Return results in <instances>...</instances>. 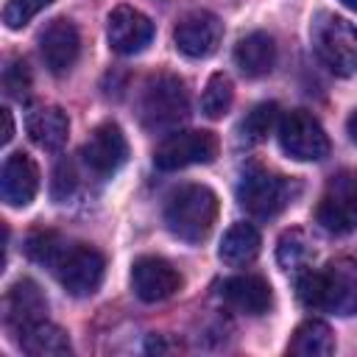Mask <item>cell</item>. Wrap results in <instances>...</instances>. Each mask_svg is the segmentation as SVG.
Segmentation results:
<instances>
[{"instance_id":"cell-1","label":"cell","mask_w":357,"mask_h":357,"mask_svg":"<svg viewBox=\"0 0 357 357\" xmlns=\"http://www.w3.org/2000/svg\"><path fill=\"white\" fill-rule=\"evenodd\" d=\"M296 293L307 310L354 315L357 312V262L349 257H337L324 271L304 268L296 279Z\"/></svg>"},{"instance_id":"cell-2","label":"cell","mask_w":357,"mask_h":357,"mask_svg":"<svg viewBox=\"0 0 357 357\" xmlns=\"http://www.w3.org/2000/svg\"><path fill=\"white\" fill-rule=\"evenodd\" d=\"M218 220V195L204 184H184L167 195L165 223L184 243H201L209 237Z\"/></svg>"},{"instance_id":"cell-3","label":"cell","mask_w":357,"mask_h":357,"mask_svg":"<svg viewBox=\"0 0 357 357\" xmlns=\"http://www.w3.org/2000/svg\"><path fill=\"white\" fill-rule=\"evenodd\" d=\"M310 39L318 61L329 73L340 78L357 73V28L349 20L332 11H318L310 25Z\"/></svg>"},{"instance_id":"cell-4","label":"cell","mask_w":357,"mask_h":357,"mask_svg":"<svg viewBox=\"0 0 357 357\" xmlns=\"http://www.w3.org/2000/svg\"><path fill=\"white\" fill-rule=\"evenodd\" d=\"M190 114V95L178 75L156 73L139 95V120L151 131H170Z\"/></svg>"},{"instance_id":"cell-5","label":"cell","mask_w":357,"mask_h":357,"mask_svg":"<svg viewBox=\"0 0 357 357\" xmlns=\"http://www.w3.org/2000/svg\"><path fill=\"white\" fill-rule=\"evenodd\" d=\"M47 271L59 279V284L70 296L84 298L100 287L103 273H106V259L98 248H92L86 243L61 240V245L56 248V254L47 262Z\"/></svg>"},{"instance_id":"cell-6","label":"cell","mask_w":357,"mask_h":357,"mask_svg":"<svg viewBox=\"0 0 357 357\" xmlns=\"http://www.w3.org/2000/svg\"><path fill=\"white\" fill-rule=\"evenodd\" d=\"M293 192H296V187L284 176L271 173L268 167H259V165L245 167L237 181V201L254 218L279 215L293 201Z\"/></svg>"},{"instance_id":"cell-7","label":"cell","mask_w":357,"mask_h":357,"mask_svg":"<svg viewBox=\"0 0 357 357\" xmlns=\"http://www.w3.org/2000/svg\"><path fill=\"white\" fill-rule=\"evenodd\" d=\"M315 220L332 234L357 229V170H343L326 181L315 206Z\"/></svg>"},{"instance_id":"cell-8","label":"cell","mask_w":357,"mask_h":357,"mask_svg":"<svg viewBox=\"0 0 357 357\" xmlns=\"http://www.w3.org/2000/svg\"><path fill=\"white\" fill-rule=\"evenodd\" d=\"M276 137L282 151L298 162H318L329 153V137L324 126L304 109H293L279 117Z\"/></svg>"},{"instance_id":"cell-9","label":"cell","mask_w":357,"mask_h":357,"mask_svg":"<svg viewBox=\"0 0 357 357\" xmlns=\"http://www.w3.org/2000/svg\"><path fill=\"white\" fill-rule=\"evenodd\" d=\"M218 156V137L212 131H173L153 151V165L159 170H181L190 165H209Z\"/></svg>"},{"instance_id":"cell-10","label":"cell","mask_w":357,"mask_h":357,"mask_svg":"<svg viewBox=\"0 0 357 357\" xmlns=\"http://www.w3.org/2000/svg\"><path fill=\"white\" fill-rule=\"evenodd\" d=\"M223 36V22L212 11H190L173 28L176 50L190 59H206L218 50Z\"/></svg>"},{"instance_id":"cell-11","label":"cell","mask_w":357,"mask_h":357,"mask_svg":"<svg viewBox=\"0 0 357 357\" xmlns=\"http://www.w3.org/2000/svg\"><path fill=\"white\" fill-rule=\"evenodd\" d=\"M84 165L98 176L117 173L128 159V142L117 123H100L81 148Z\"/></svg>"},{"instance_id":"cell-12","label":"cell","mask_w":357,"mask_h":357,"mask_svg":"<svg viewBox=\"0 0 357 357\" xmlns=\"http://www.w3.org/2000/svg\"><path fill=\"white\" fill-rule=\"evenodd\" d=\"M106 36L109 47L120 56H134L142 53L151 39H153V22L134 6H117L109 14L106 22Z\"/></svg>"},{"instance_id":"cell-13","label":"cell","mask_w":357,"mask_h":357,"mask_svg":"<svg viewBox=\"0 0 357 357\" xmlns=\"http://www.w3.org/2000/svg\"><path fill=\"white\" fill-rule=\"evenodd\" d=\"M131 287L139 301L156 304L181 287V273L162 257H139L131 265Z\"/></svg>"},{"instance_id":"cell-14","label":"cell","mask_w":357,"mask_h":357,"mask_svg":"<svg viewBox=\"0 0 357 357\" xmlns=\"http://www.w3.org/2000/svg\"><path fill=\"white\" fill-rule=\"evenodd\" d=\"M39 53L45 59V67L56 75L67 73L81 53V36L78 28L67 20V17H56L45 25V31L39 33Z\"/></svg>"},{"instance_id":"cell-15","label":"cell","mask_w":357,"mask_h":357,"mask_svg":"<svg viewBox=\"0 0 357 357\" xmlns=\"http://www.w3.org/2000/svg\"><path fill=\"white\" fill-rule=\"evenodd\" d=\"M36 190H39V167H36V162L22 151L6 156L3 173H0L3 201L8 206H28L36 198Z\"/></svg>"},{"instance_id":"cell-16","label":"cell","mask_w":357,"mask_h":357,"mask_svg":"<svg viewBox=\"0 0 357 357\" xmlns=\"http://www.w3.org/2000/svg\"><path fill=\"white\" fill-rule=\"evenodd\" d=\"M220 296L229 307H234L237 312H245V315H265L273 304L268 279L254 276V273H240V276L226 279L220 284Z\"/></svg>"},{"instance_id":"cell-17","label":"cell","mask_w":357,"mask_h":357,"mask_svg":"<svg viewBox=\"0 0 357 357\" xmlns=\"http://www.w3.org/2000/svg\"><path fill=\"white\" fill-rule=\"evenodd\" d=\"M47 312V298L39 290L33 279H20L8 287L6 293V324L17 332H22L31 324L45 321Z\"/></svg>"},{"instance_id":"cell-18","label":"cell","mask_w":357,"mask_h":357,"mask_svg":"<svg viewBox=\"0 0 357 357\" xmlns=\"http://www.w3.org/2000/svg\"><path fill=\"white\" fill-rule=\"evenodd\" d=\"M234 64L240 67L243 75L259 78L268 75L276 64V42L265 31H251L234 45Z\"/></svg>"},{"instance_id":"cell-19","label":"cell","mask_w":357,"mask_h":357,"mask_svg":"<svg viewBox=\"0 0 357 357\" xmlns=\"http://www.w3.org/2000/svg\"><path fill=\"white\" fill-rule=\"evenodd\" d=\"M25 128H28V137L33 139V145H39L42 151H59L67 142L70 120L59 106H42L28 114Z\"/></svg>"},{"instance_id":"cell-20","label":"cell","mask_w":357,"mask_h":357,"mask_svg":"<svg viewBox=\"0 0 357 357\" xmlns=\"http://www.w3.org/2000/svg\"><path fill=\"white\" fill-rule=\"evenodd\" d=\"M259 245H262V237L251 223H234L226 229L220 248H218V257L231 268H243V265L257 259Z\"/></svg>"},{"instance_id":"cell-21","label":"cell","mask_w":357,"mask_h":357,"mask_svg":"<svg viewBox=\"0 0 357 357\" xmlns=\"http://www.w3.org/2000/svg\"><path fill=\"white\" fill-rule=\"evenodd\" d=\"M20 346L25 354H33V357H59V354H70L73 349L67 332L50 321L25 326L20 332Z\"/></svg>"},{"instance_id":"cell-22","label":"cell","mask_w":357,"mask_h":357,"mask_svg":"<svg viewBox=\"0 0 357 357\" xmlns=\"http://www.w3.org/2000/svg\"><path fill=\"white\" fill-rule=\"evenodd\" d=\"M335 351V335L324 321H304L296 326L290 343H287V354L296 357H324Z\"/></svg>"},{"instance_id":"cell-23","label":"cell","mask_w":357,"mask_h":357,"mask_svg":"<svg viewBox=\"0 0 357 357\" xmlns=\"http://www.w3.org/2000/svg\"><path fill=\"white\" fill-rule=\"evenodd\" d=\"M279 126V106L276 103H257L240 123V139L248 145H257L268 139V134Z\"/></svg>"},{"instance_id":"cell-24","label":"cell","mask_w":357,"mask_h":357,"mask_svg":"<svg viewBox=\"0 0 357 357\" xmlns=\"http://www.w3.org/2000/svg\"><path fill=\"white\" fill-rule=\"evenodd\" d=\"M276 257H279V265L284 271H304L310 257H312V245L307 240V234L301 229H290L279 237V248H276Z\"/></svg>"},{"instance_id":"cell-25","label":"cell","mask_w":357,"mask_h":357,"mask_svg":"<svg viewBox=\"0 0 357 357\" xmlns=\"http://www.w3.org/2000/svg\"><path fill=\"white\" fill-rule=\"evenodd\" d=\"M231 100H234V86H231L229 75H223V73L209 75L206 89H204V95H201V109H204V114L212 117V120H218V117H223V114L229 112Z\"/></svg>"},{"instance_id":"cell-26","label":"cell","mask_w":357,"mask_h":357,"mask_svg":"<svg viewBox=\"0 0 357 357\" xmlns=\"http://www.w3.org/2000/svg\"><path fill=\"white\" fill-rule=\"evenodd\" d=\"M50 3H53V0H8L6 8H3V22H6V28L20 31V28H25L42 8H47Z\"/></svg>"},{"instance_id":"cell-27","label":"cell","mask_w":357,"mask_h":357,"mask_svg":"<svg viewBox=\"0 0 357 357\" xmlns=\"http://www.w3.org/2000/svg\"><path fill=\"white\" fill-rule=\"evenodd\" d=\"M3 86H6V95L8 98H17V100H25L28 92H31V70L22 59H11L8 67L3 70Z\"/></svg>"},{"instance_id":"cell-28","label":"cell","mask_w":357,"mask_h":357,"mask_svg":"<svg viewBox=\"0 0 357 357\" xmlns=\"http://www.w3.org/2000/svg\"><path fill=\"white\" fill-rule=\"evenodd\" d=\"M75 167H73V162H67V159H61L59 165H56V170H53V181H50V195L56 198V201H67L70 195H73V190H75Z\"/></svg>"},{"instance_id":"cell-29","label":"cell","mask_w":357,"mask_h":357,"mask_svg":"<svg viewBox=\"0 0 357 357\" xmlns=\"http://www.w3.org/2000/svg\"><path fill=\"white\" fill-rule=\"evenodd\" d=\"M0 112H3V145H6L14 137V120H11V112L8 109H0Z\"/></svg>"},{"instance_id":"cell-30","label":"cell","mask_w":357,"mask_h":357,"mask_svg":"<svg viewBox=\"0 0 357 357\" xmlns=\"http://www.w3.org/2000/svg\"><path fill=\"white\" fill-rule=\"evenodd\" d=\"M346 131H349L351 142H357V112H351V114H349V120H346Z\"/></svg>"},{"instance_id":"cell-31","label":"cell","mask_w":357,"mask_h":357,"mask_svg":"<svg viewBox=\"0 0 357 357\" xmlns=\"http://www.w3.org/2000/svg\"><path fill=\"white\" fill-rule=\"evenodd\" d=\"M346 8H351V11H357V0H340Z\"/></svg>"}]
</instances>
